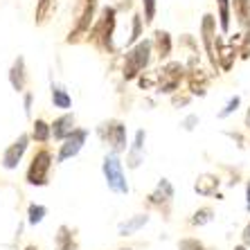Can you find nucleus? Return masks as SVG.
Masks as SVG:
<instances>
[{"label":"nucleus","mask_w":250,"mask_h":250,"mask_svg":"<svg viewBox=\"0 0 250 250\" xmlns=\"http://www.w3.org/2000/svg\"><path fill=\"white\" fill-rule=\"evenodd\" d=\"M50 167H52V153L47 151V149L36 151L27 167V174H25L27 185H32V187L47 185V181H50Z\"/></svg>","instance_id":"obj_1"},{"label":"nucleus","mask_w":250,"mask_h":250,"mask_svg":"<svg viewBox=\"0 0 250 250\" xmlns=\"http://www.w3.org/2000/svg\"><path fill=\"white\" fill-rule=\"evenodd\" d=\"M151 45H153L151 41H140L133 50H128L126 59H124V79H135V77L149 65Z\"/></svg>","instance_id":"obj_2"},{"label":"nucleus","mask_w":250,"mask_h":250,"mask_svg":"<svg viewBox=\"0 0 250 250\" xmlns=\"http://www.w3.org/2000/svg\"><path fill=\"white\" fill-rule=\"evenodd\" d=\"M104 176H106V183H108V187H111L113 192H117V194L128 192L126 178H124V171H122V163H120L117 153H111V156L104 158Z\"/></svg>","instance_id":"obj_3"},{"label":"nucleus","mask_w":250,"mask_h":250,"mask_svg":"<svg viewBox=\"0 0 250 250\" xmlns=\"http://www.w3.org/2000/svg\"><path fill=\"white\" fill-rule=\"evenodd\" d=\"M99 133H102V138L111 145L113 153H120V151H124V149H126V126H124L122 122L111 120V122L102 124Z\"/></svg>","instance_id":"obj_4"},{"label":"nucleus","mask_w":250,"mask_h":250,"mask_svg":"<svg viewBox=\"0 0 250 250\" xmlns=\"http://www.w3.org/2000/svg\"><path fill=\"white\" fill-rule=\"evenodd\" d=\"M113 29H115V9L113 7H106L104 12H102V18H99V23L95 25V32H93V39L99 41L102 47H111V36H113Z\"/></svg>","instance_id":"obj_5"},{"label":"nucleus","mask_w":250,"mask_h":250,"mask_svg":"<svg viewBox=\"0 0 250 250\" xmlns=\"http://www.w3.org/2000/svg\"><path fill=\"white\" fill-rule=\"evenodd\" d=\"M183 72H185V68H183L178 61L167 63L160 70V75H158V90H160V93H174L183 79Z\"/></svg>","instance_id":"obj_6"},{"label":"nucleus","mask_w":250,"mask_h":250,"mask_svg":"<svg viewBox=\"0 0 250 250\" xmlns=\"http://www.w3.org/2000/svg\"><path fill=\"white\" fill-rule=\"evenodd\" d=\"M86 138H88V131H83V128H75V131L63 140V145H61V149H59L57 163H65L68 158H75L77 153L82 151V146L86 145Z\"/></svg>","instance_id":"obj_7"},{"label":"nucleus","mask_w":250,"mask_h":250,"mask_svg":"<svg viewBox=\"0 0 250 250\" xmlns=\"http://www.w3.org/2000/svg\"><path fill=\"white\" fill-rule=\"evenodd\" d=\"M27 146H29V135L27 133L18 135V140H14L12 145L7 146L5 156H2V167H5V169H16L18 163L23 160L25 151H27Z\"/></svg>","instance_id":"obj_8"},{"label":"nucleus","mask_w":250,"mask_h":250,"mask_svg":"<svg viewBox=\"0 0 250 250\" xmlns=\"http://www.w3.org/2000/svg\"><path fill=\"white\" fill-rule=\"evenodd\" d=\"M50 131H52V135L57 140H65L72 131H75V115H70V113H65V115L57 117L52 124H50Z\"/></svg>","instance_id":"obj_9"},{"label":"nucleus","mask_w":250,"mask_h":250,"mask_svg":"<svg viewBox=\"0 0 250 250\" xmlns=\"http://www.w3.org/2000/svg\"><path fill=\"white\" fill-rule=\"evenodd\" d=\"M9 82H12L14 90L23 93L25 83H27V72H25V59L23 57H18L16 61H14L12 70H9Z\"/></svg>","instance_id":"obj_10"},{"label":"nucleus","mask_w":250,"mask_h":250,"mask_svg":"<svg viewBox=\"0 0 250 250\" xmlns=\"http://www.w3.org/2000/svg\"><path fill=\"white\" fill-rule=\"evenodd\" d=\"M203 43H205V50L209 54V61L212 65H216V54H214V16H205L203 18Z\"/></svg>","instance_id":"obj_11"},{"label":"nucleus","mask_w":250,"mask_h":250,"mask_svg":"<svg viewBox=\"0 0 250 250\" xmlns=\"http://www.w3.org/2000/svg\"><path fill=\"white\" fill-rule=\"evenodd\" d=\"M234 45H226L221 39H216V63H221L223 70H230L232 68V61H234Z\"/></svg>","instance_id":"obj_12"},{"label":"nucleus","mask_w":250,"mask_h":250,"mask_svg":"<svg viewBox=\"0 0 250 250\" xmlns=\"http://www.w3.org/2000/svg\"><path fill=\"white\" fill-rule=\"evenodd\" d=\"M232 5L239 25L246 29V36H250V0H232Z\"/></svg>","instance_id":"obj_13"},{"label":"nucleus","mask_w":250,"mask_h":250,"mask_svg":"<svg viewBox=\"0 0 250 250\" xmlns=\"http://www.w3.org/2000/svg\"><path fill=\"white\" fill-rule=\"evenodd\" d=\"M194 189H196L198 194H203V196H209V194H216V189H219V178L216 176H201L196 183H194Z\"/></svg>","instance_id":"obj_14"},{"label":"nucleus","mask_w":250,"mask_h":250,"mask_svg":"<svg viewBox=\"0 0 250 250\" xmlns=\"http://www.w3.org/2000/svg\"><path fill=\"white\" fill-rule=\"evenodd\" d=\"M52 102L57 108H61V111H68L70 106H72V99H70L68 90H65L63 86H59V83L52 86Z\"/></svg>","instance_id":"obj_15"},{"label":"nucleus","mask_w":250,"mask_h":250,"mask_svg":"<svg viewBox=\"0 0 250 250\" xmlns=\"http://www.w3.org/2000/svg\"><path fill=\"white\" fill-rule=\"evenodd\" d=\"M57 248L59 250H77V244H75V237L70 232V228L61 226L57 232Z\"/></svg>","instance_id":"obj_16"},{"label":"nucleus","mask_w":250,"mask_h":250,"mask_svg":"<svg viewBox=\"0 0 250 250\" xmlns=\"http://www.w3.org/2000/svg\"><path fill=\"white\" fill-rule=\"evenodd\" d=\"M205 83H208V77H205L203 70H192V75H189V88H192V93L205 95Z\"/></svg>","instance_id":"obj_17"},{"label":"nucleus","mask_w":250,"mask_h":250,"mask_svg":"<svg viewBox=\"0 0 250 250\" xmlns=\"http://www.w3.org/2000/svg\"><path fill=\"white\" fill-rule=\"evenodd\" d=\"M156 47H158V57L167 59L171 54V36L167 32H156Z\"/></svg>","instance_id":"obj_18"},{"label":"nucleus","mask_w":250,"mask_h":250,"mask_svg":"<svg viewBox=\"0 0 250 250\" xmlns=\"http://www.w3.org/2000/svg\"><path fill=\"white\" fill-rule=\"evenodd\" d=\"M146 221H149V216H146V214L133 216L131 221H126V223H122V226H120V234H122V237H128V234H133L135 230H140V228L145 226Z\"/></svg>","instance_id":"obj_19"},{"label":"nucleus","mask_w":250,"mask_h":250,"mask_svg":"<svg viewBox=\"0 0 250 250\" xmlns=\"http://www.w3.org/2000/svg\"><path fill=\"white\" fill-rule=\"evenodd\" d=\"M50 135H52V131H50V124L43 122V120H36L34 128H32V138H34L36 142H47V140H50Z\"/></svg>","instance_id":"obj_20"},{"label":"nucleus","mask_w":250,"mask_h":250,"mask_svg":"<svg viewBox=\"0 0 250 250\" xmlns=\"http://www.w3.org/2000/svg\"><path fill=\"white\" fill-rule=\"evenodd\" d=\"M174 196V189H171V185H169L167 181H160V185H158V189L151 194V203H163V201H167V198Z\"/></svg>","instance_id":"obj_21"},{"label":"nucleus","mask_w":250,"mask_h":250,"mask_svg":"<svg viewBox=\"0 0 250 250\" xmlns=\"http://www.w3.org/2000/svg\"><path fill=\"white\" fill-rule=\"evenodd\" d=\"M45 214H47V208H45V205L32 203V205H29V209H27V221L32 223V226H36V223H41L43 219H45Z\"/></svg>","instance_id":"obj_22"},{"label":"nucleus","mask_w":250,"mask_h":250,"mask_svg":"<svg viewBox=\"0 0 250 250\" xmlns=\"http://www.w3.org/2000/svg\"><path fill=\"white\" fill-rule=\"evenodd\" d=\"M219 5V18H221V29L228 32L230 29V0H216Z\"/></svg>","instance_id":"obj_23"},{"label":"nucleus","mask_w":250,"mask_h":250,"mask_svg":"<svg viewBox=\"0 0 250 250\" xmlns=\"http://www.w3.org/2000/svg\"><path fill=\"white\" fill-rule=\"evenodd\" d=\"M142 142H145V131H138V133H135V145H133V149H131V167H138L140 165L138 153H140V149H142Z\"/></svg>","instance_id":"obj_24"},{"label":"nucleus","mask_w":250,"mask_h":250,"mask_svg":"<svg viewBox=\"0 0 250 250\" xmlns=\"http://www.w3.org/2000/svg\"><path fill=\"white\" fill-rule=\"evenodd\" d=\"M209 221H212V209L209 208L198 209L196 214H194V219H192L194 226H205V223H209Z\"/></svg>","instance_id":"obj_25"},{"label":"nucleus","mask_w":250,"mask_h":250,"mask_svg":"<svg viewBox=\"0 0 250 250\" xmlns=\"http://www.w3.org/2000/svg\"><path fill=\"white\" fill-rule=\"evenodd\" d=\"M145 5V23H151L156 16V0H142Z\"/></svg>","instance_id":"obj_26"},{"label":"nucleus","mask_w":250,"mask_h":250,"mask_svg":"<svg viewBox=\"0 0 250 250\" xmlns=\"http://www.w3.org/2000/svg\"><path fill=\"white\" fill-rule=\"evenodd\" d=\"M239 104H241V99H239V97H232L230 102H228L226 108H223V111L219 113V117H228V115H232V113L237 111V106H239Z\"/></svg>","instance_id":"obj_27"},{"label":"nucleus","mask_w":250,"mask_h":250,"mask_svg":"<svg viewBox=\"0 0 250 250\" xmlns=\"http://www.w3.org/2000/svg\"><path fill=\"white\" fill-rule=\"evenodd\" d=\"M181 250H203V246L198 244L196 239H183V241H181Z\"/></svg>","instance_id":"obj_28"},{"label":"nucleus","mask_w":250,"mask_h":250,"mask_svg":"<svg viewBox=\"0 0 250 250\" xmlns=\"http://www.w3.org/2000/svg\"><path fill=\"white\" fill-rule=\"evenodd\" d=\"M140 29H142V18H140V16H133V36H131V41H138Z\"/></svg>","instance_id":"obj_29"},{"label":"nucleus","mask_w":250,"mask_h":250,"mask_svg":"<svg viewBox=\"0 0 250 250\" xmlns=\"http://www.w3.org/2000/svg\"><path fill=\"white\" fill-rule=\"evenodd\" d=\"M29 111H32V93L25 95V113L29 115Z\"/></svg>","instance_id":"obj_30"},{"label":"nucleus","mask_w":250,"mask_h":250,"mask_svg":"<svg viewBox=\"0 0 250 250\" xmlns=\"http://www.w3.org/2000/svg\"><path fill=\"white\" fill-rule=\"evenodd\" d=\"M192 124H196V117H194V115H192V117H187V120H185V128H194Z\"/></svg>","instance_id":"obj_31"},{"label":"nucleus","mask_w":250,"mask_h":250,"mask_svg":"<svg viewBox=\"0 0 250 250\" xmlns=\"http://www.w3.org/2000/svg\"><path fill=\"white\" fill-rule=\"evenodd\" d=\"M244 241L246 244H250V223L246 226V230H244Z\"/></svg>","instance_id":"obj_32"},{"label":"nucleus","mask_w":250,"mask_h":250,"mask_svg":"<svg viewBox=\"0 0 250 250\" xmlns=\"http://www.w3.org/2000/svg\"><path fill=\"white\" fill-rule=\"evenodd\" d=\"M246 126H250V108H248V113H246Z\"/></svg>","instance_id":"obj_33"},{"label":"nucleus","mask_w":250,"mask_h":250,"mask_svg":"<svg viewBox=\"0 0 250 250\" xmlns=\"http://www.w3.org/2000/svg\"><path fill=\"white\" fill-rule=\"evenodd\" d=\"M246 194H248V212H250V181H248V192Z\"/></svg>","instance_id":"obj_34"},{"label":"nucleus","mask_w":250,"mask_h":250,"mask_svg":"<svg viewBox=\"0 0 250 250\" xmlns=\"http://www.w3.org/2000/svg\"><path fill=\"white\" fill-rule=\"evenodd\" d=\"M25 250H39V246H27Z\"/></svg>","instance_id":"obj_35"},{"label":"nucleus","mask_w":250,"mask_h":250,"mask_svg":"<svg viewBox=\"0 0 250 250\" xmlns=\"http://www.w3.org/2000/svg\"><path fill=\"white\" fill-rule=\"evenodd\" d=\"M234 250H246V248H244V246H237V248H234Z\"/></svg>","instance_id":"obj_36"},{"label":"nucleus","mask_w":250,"mask_h":250,"mask_svg":"<svg viewBox=\"0 0 250 250\" xmlns=\"http://www.w3.org/2000/svg\"><path fill=\"white\" fill-rule=\"evenodd\" d=\"M122 250H128V248H122Z\"/></svg>","instance_id":"obj_37"}]
</instances>
